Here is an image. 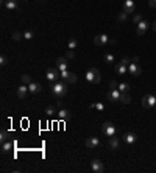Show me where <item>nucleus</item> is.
<instances>
[{"instance_id": "nucleus-1", "label": "nucleus", "mask_w": 156, "mask_h": 173, "mask_svg": "<svg viewBox=\"0 0 156 173\" xmlns=\"http://www.w3.org/2000/svg\"><path fill=\"white\" fill-rule=\"evenodd\" d=\"M51 94H53L58 100H61L62 97H66L67 94V83L66 81H55L51 84Z\"/></svg>"}, {"instance_id": "nucleus-2", "label": "nucleus", "mask_w": 156, "mask_h": 173, "mask_svg": "<svg viewBox=\"0 0 156 173\" xmlns=\"http://www.w3.org/2000/svg\"><path fill=\"white\" fill-rule=\"evenodd\" d=\"M84 78H86V81L90 83V84H98V83H100V79H101L100 72H98V69H95V67H90V69L86 72Z\"/></svg>"}, {"instance_id": "nucleus-3", "label": "nucleus", "mask_w": 156, "mask_h": 173, "mask_svg": "<svg viewBox=\"0 0 156 173\" xmlns=\"http://www.w3.org/2000/svg\"><path fill=\"white\" fill-rule=\"evenodd\" d=\"M115 126L111 123V122H105V123H103L101 125V132H103V134H105V136H108V137H112V136H115Z\"/></svg>"}, {"instance_id": "nucleus-4", "label": "nucleus", "mask_w": 156, "mask_h": 173, "mask_svg": "<svg viewBox=\"0 0 156 173\" xmlns=\"http://www.w3.org/2000/svg\"><path fill=\"white\" fill-rule=\"evenodd\" d=\"M59 78L62 79V81H66L67 84L69 83H76V75L75 73H72V72H69V70H62V72H59Z\"/></svg>"}, {"instance_id": "nucleus-5", "label": "nucleus", "mask_w": 156, "mask_h": 173, "mask_svg": "<svg viewBox=\"0 0 156 173\" xmlns=\"http://www.w3.org/2000/svg\"><path fill=\"white\" fill-rule=\"evenodd\" d=\"M142 106H144V108H154L156 106V95H151V94L145 95L142 98Z\"/></svg>"}, {"instance_id": "nucleus-6", "label": "nucleus", "mask_w": 156, "mask_h": 173, "mask_svg": "<svg viewBox=\"0 0 156 173\" xmlns=\"http://www.w3.org/2000/svg\"><path fill=\"white\" fill-rule=\"evenodd\" d=\"M45 76H47L48 81L55 83V81H58V79H59V70L58 69H47Z\"/></svg>"}, {"instance_id": "nucleus-7", "label": "nucleus", "mask_w": 156, "mask_h": 173, "mask_svg": "<svg viewBox=\"0 0 156 173\" xmlns=\"http://www.w3.org/2000/svg\"><path fill=\"white\" fill-rule=\"evenodd\" d=\"M150 26V23L147 20H140L137 25H136V34L137 36H144V33L147 31V28Z\"/></svg>"}, {"instance_id": "nucleus-8", "label": "nucleus", "mask_w": 156, "mask_h": 173, "mask_svg": "<svg viewBox=\"0 0 156 173\" xmlns=\"http://www.w3.org/2000/svg\"><path fill=\"white\" fill-rule=\"evenodd\" d=\"M56 69H58L59 72L69 70V62H67V58H66V56H61V58L56 59Z\"/></svg>"}, {"instance_id": "nucleus-9", "label": "nucleus", "mask_w": 156, "mask_h": 173, "mask_svg": "<svg viewBox=\"0 0 156 173\" xmlns=\"http://www.w3.org/2000/svg\"><path fill=\"white\" fill-rule=\"evenodd\" d=\"M106 97H108V100H109V101H120L122 92L115 87V89H111V90L108 92V95H106Z\"/></svg>"}, {"instance_id": "nucleus-10", "label": "nucleus", "mask_w": 156, "mask_h": 173, "mask_svg": "<svg viewBox=\"0 0 156 173\" xmlns=\"http://www.w3.org/2000/svg\"><path fill=\"white\" fill-rule=\"evenodd\" d=\"M128 73L129 75H134V76H139L142 73V67L137 65L136 62H129L128 64Z\"/></svg>"}, {"instance_id": "nucleus-11", "label": "nucleus", "mask_w": 156, "mask_h": 173, "mask_svg": "<svg viewBox=\"0 0 156 173\" xmlns=\"http://www.w3.org/2000/svg\"><path fill=\"white\" fill-rule=\"evenodd\" d=\"M108 42H109L108 34H98V36H95V37H94V44H95V45H98V47L106 45Z\"/></svg>"}, {"instance_id": "nucleus-12", "label": "nucleus", "mask_w": 156, "mask_h": 173, "mask_svg": "<svg viewBox=\"0 0 156 173\" xmlns=\"http://www.w3.org/2000/svg\"><path fill=\"white\" fill-rule=\"evenodd\" d=\"M90 170L95 171V173H103L105 171V165H103V162H100L98 159H94V161L90 162Z\"/></svg>"}, {"instance_id": "nucleus-13", "label": "nucleus", "mask_w": 156, "mask_h": 173, "mask_svg": "<svg viewBox=\"0 0 156 173\" xmlns=\"http://www.w3.org/2000/svg\"><path fill=\"white\" fill-rule=\"evenodd\" d=\"M28 86L27 84H22V86H19L17 87V92H16V94H17V98L19 100H25V98H27V95H28Z\"/></svg>"}, {"instance_id": "nucleus-14", "label": "nucleus", "mask_w": 156, "mask_h": 173, "mask_svg": "<svg viewBox=\"0 0 156 173\" xmlns=\"http://www.w3.org/2000/svg\"><path fill=\"white\" fill-rule=\"evenodd\" d=\"M136 139H137V136L134 134V132H125V134L122 136V140H123L125 143H128V145L134 143V142H136Z\"/></svg>"}, {"instance_id": "nucleus-15", "label": "nucleus", "mask_w": 156, "mask_h": 173, "mask_svg": "<svg viewBox=\"0 0 156 173\" xmlns=\"http://www.w3.org/2000/svg\"><path fill=\"white\" fill-rule=\"evenodd\" d=\"M122 11L126 12V14H131V12H134V2H133V0H125Z\"/></svg>"}, {"instance_id": "nucleus-16", "label": "nucleus", "mask_w": 156, "mask_h": 173, "mask_svg": "<svg viewBox=\"0 0 156 173\" xmlns=\"http://www.w3.org/2000/svg\"><path fill=\"white\" fill-rule=\"evenodd\" d=\"M84 145H86L87 148L92 150V148H97L98 145H100V140H98L97 137H87V139H86V142H84Z\"/></svg>"}, {"instance_id": "nucleus-17", "label": "nucleus", "mask_w": 156, "mask_h": 173, "mask_svg": "<svg viewBox=\"0 0 156 173\" xmlns=\"http://www.w3.org/2000/svg\"><path fill=\"white\" fill-rule=\"evenodd\" d=\"M115 73H117V75H125V73H128V65L123 64V62H117V64H115Z\"/></svg>"}, {"instance_id": "nucleus-18", "label": "nucleus", "mask_w": 156, "mask_h": 173, "mask_svg": "<svg viewBox=\"0 0 156 173\" xmlns=\"http://www.w3.org/2000/svg\"><path fill=\"white\" fill-rule=\"evenodd\" d=\"M108 145H109L111 150H119V147H120V139L115 137V136H112V137H109Z\"/></svg>"}, {"instance_id": "nucleus-19", "label": "nucleus", "mask_w": 156, "mask_h": 173, "mask_svg": "<svg viewBox=\"0 0 156 173\" xmlns=\"http://www.w3.org/2000/svg\"><path fill=\"white\" fill-rule=\"evenodd\" d=\"M28 90H30V94L34 95V94H39V92L42 90V86L39 84V83H33V81H31V83L28 84Z\"/></svg>"}, {"instance_id": "nucleus-20", "label": "nucleus", "mask_w": 156, "mask_h": 173, "mask_svg": "<svg viewBox=\"0 0 156 173\" xmlns=\"http://www.w3.org/2000/svg\"><path fill=\"white\" fill-rule=\"evenodd\" d=\"M3 6H5L6 9H9V11H14V9H17V8H19L17 0H5Z\"/></svg>"}, {"instance_id": "nucleus-21", "label": "nucleus", "mask_w": 156, "mask_h": 173, "mask_svg": "<svg viewBox=\"0 0 156 173\" xmlns=\"http://www.w3.org/2000/svg\"><path fill=\"white\" fill-rule=\"evenodd\" d=\"M58 117L61 118V120H67V118L70 117V111L69 109H59L58 111Z\"/></svg>"}, {"instance_id": "nucleus-22", "label": "nucleus", "mask_w": 156, "mask_h": 173, "mask_svg": "<svg viewBox=\"0 0 156 173\" xmlns=\"http://www.w3.org/2000/svg\"><path fill=\"white\" fill-rule=\"evenodd\" d=\"M12 147H14V143L9 142V140H6V142H3V145H2V151H3V153H8V151L12 150Z\"/></svg>"}, {"instance_id": "nucleus-23", "label": "nucleus", "mask_w": 156, "mask_h": 173, "mask_svg": "<svg viewBox=\"0 0 156 173\" xmlns=\"http://www.w3.org/2000/svg\"><path fill=\"white\" fill-rule=\"evenodd\" d=\"M117 89H119L122 94H126V92L129 90V84H128V83H120L119 86H117Z\"/></svg>"}, {"instance_id": "nucleus-24", "label": "nucleus", "mask_w": 156, "mask_h": 173, "mask_svg": "<svg viewBox=\"0 0 156 173\" xmlns=\"http://www.w3.org/2000/svg\"><path fill=\"white\" fill-rule=\"evenodd\" d=\"M76 45H78V41H76L75 37H72L70 41L67 42V48H69V50H75V48H76Z\"/></svg>"}, {"instance_id": "nucleus-25", "label": "nucleus", "mask_w": 156, "mask_h": 173, "mask_svg": "<svg viewBox=\"0 0 156 173\" xmlns=\"http://www.w3.org/2000/svg\"><path fill=\"white\" fill-rule=\"evenodd\" d=\"M0 140H2V143L6 142V140H9V132L5 131V129H2V132H0Z\"/></svg>"}, {"instance_id": "nucleus-26", "label": "nucleus", "mask_w": 156, "mask_h": 173, "mask_svg": "<svg viewBox=\"0 0 156 173\" xmlns=\"http://www.w3.org/2000/svg\"><path fill=\"white\" fill-rule=\"evenodd\" d=\"M20 79H22V84H27V86L31 83V76L27 75V73H25V75H20Z\"/></svg>"}, {"instance_id": "nucleus-27", "label": "nucleus", "mask_w": 156, "mask_h": 173, "mask_svg": "<svg viewBox=\"0 0 156 173\" xmlns=\"http://www.w3.org/2000/svg\"><path fill=\"white\" fill-rule=\"evenodd\" d=\"M103 61L108 62V64L114 62V55H111V53H106V55H103Z\"/></svg>"}, {"instance_id": "nucleus-28", "label": "nucleus", "mask_w": 156, "mask_h": 173, "mask_svg": "<svg viewBox=\"0 0 156 173\" xmlns=\"http://www.w3.org/2000/svg\"><path fill=\"white\" fill-rule=\"evenodd\" d=\"M90 108L97 109V111H103V109H105V104H103V103H92V104H90Z\"/></svg>"}, {"instance_id": "nucleus-29", "label": "nucleus", "mask_w": 156, "mask_h": 173, "mask_svg": "<svg viewBox=\"0 0 156 173\" xmlns=\"http://www.w3.org/2000/svg\"><path fill=\"white\" fill-rule=\"evenodd\" d=\"M120 101H122L123 104H128L129 101H131V97H129L128 94H122V97H120Z\"/></svg>"}, {"instance_id": "nucleus-30", "label": "nucleus", "mask_w": 156, "mask_h": 173, "mask_svg": "<svg viewBox=\"0 0 156 173\" xmlns=\"http://www.w3.org/2000/svg\"><path fill=\"white\" fill-rule=\"evenodd\" d=\"M33 37H34V33L31 30H27L23 33V39H27V41H30V39H33Z\"/></svg>"}, {"instance_id": "nucleus-31", "label": "nucleus", "mask_w": 156, "mask_h": 173, "mask_svg": "<svg viewBox=\"0 0 156 173\" xmlns=\"http://www.w3.org/2000/svg\"><path fill=\"white\" fill-rule=\"evenodd\" d=\"M56 111H55V106H47V108H45V114L47 115H53Z\"/></svg>"}, {"instance_id": "nucleus-32", "label": "nucleus", "mask_w": 156, "mask_h": 173, "mask_svg": "<svg viewBox=\"0 0 156 173\" xmlns=\"http://www.w3.org/2000/svg\"><path fill=\"white\" fill-rule=\"evenodd\" d=\"M126 17H128V14L122 11L120 14H119V17H117V20H119V22H125V20H126Z\"/></svg>"}, {"instance_id": "nucleus-33", "label": "nucleus", "mask_w": 156, "mask_h": 173, "mask_svg": "<svg viewBox=\"0 0 156 173\" xmlns=\"http://www.w3.org/2000/svg\"><path fill=\"white\" fill-rule=\"evenodd\" d=\"M22 37H23V34H22V33H19V31L12 33V39H14V41H20Z\"/></svg>"}, {"instance_id": "nucleus-34", "label": "nucleus", "mask_w": 156, "mask_h": 173, "mask_svg": "<svg viewBox=\"0 0 156 173\" xmlns=\"http://www.w3.org/2000/svg\"><path fill=\"white\" fill-rule=\"evenodd\" d=\"M140 20H144V19H142V16H140V14H134V17H133V23L137 25Z\"/></svg>"}, {"instance_id": "nucleus-35", "label": "nucleus", "mask_w": 156, "mask_h": 173, "mask_svg": "<svg viewBox=\"0 0 156 173\" xmlns=\"http://www.w3.org/2000/svg\"><path fill=\"white\" fill-rule=\"evenodd\" d=\"M9 62V59L5 56V55H2V56H0V64H2V65H6Z\"/></svg>"}, {"instance_id": "nucleus-36", "label": "nucleus", "mask_w": 156, "mask_h": 173, "mask_svg": "<svg viewBox=\"0 0 156 173\" xmlns=\"http://www.w3.org/2000/svg\"><path fill=\"white\" fill-rule=\"evenodd\" d=\"M66 58H67V59H73V58H75V53H73V50H69V51L66 53Z\"/></svg>"}, {"instance_id": "nucleus-37", "label": "nucleus", "mask_w": 156, "mask_h": 173, "mask_svg": "<svg viewBox=\"0 0 156 173\" xmlns=\"http://www.w3.org/2000/svg\"><path fill=\"white\" fill-rule=\"evenodd\" d=\"M148 5L151 8H156V0H148Z\"/></svg>"}, {"instance_id": "nucleus-38", "label": "nucleus", "mask_w": 156, "mask_h": 173, "mask_svg": "<svg viewBox=\"0 0 156 173\" xmlns=\"http://www.w3.org/2000/svg\"><path fill=\"white\" fill-rule=\"evenodd\" d=\"M109 86H111V89H115V87H117V86H119V84H117V83L114 81V79H112V81L109 83Z\"/></svg>"}, {"instance_id": "nucleus-39", "label": "nucleus", "mask_w": 156, "mask_h": 173, "mask_svg": "<svg viewBox=\"0 0 156 173\" xmlns=\"http://www.w3.org/2000/svg\"><path fill=\"white\" fill-rule=\"evenodd\" d=\"M120 62H123V64H126V65H128V64H129V59H128V58H122V59H120Z\"/></svg>"}, {"instance_id": "nucleus-40", "label": "nucleus", "mask_w": 156, "mask_h": 173, "mask_svg": "<svg viewBox=\"0 0 156 173\" xmlns=\"http://www.w3.org/2000/svg\"><path fill=\"white\" fill-rule=\"evenodd\" d=\"M153 30H154V31H156V22H154V23H153Z\"/></svg>"}, {"instance_id": "nucleus-41", "label": "nucleus", "mask_w": 156, "mask_h": 173, "mask_svg": "<svg viewBox=\"0 0 156 173\" xmlns=\"http://www.w3.org/2000/svg\"><path fill=\"white\" fill-rule=\"evenodd\" d=\"M154 108H156V106H154Z\"/></svg>"}, {"instance_id": "nucleus-42", "label": "nucleus", "mask_w": 156, "mask_h": 173, "mask_svg": "<svg viewBox=\"0 0 156 173\" xmlns=\"http://www.w3.org/2000/svg\"><path fill=\"white\" fill-rule=\"evenodd\" d=\"M154 95H156V94H154Z\"/></svg>"}]
</instances>
